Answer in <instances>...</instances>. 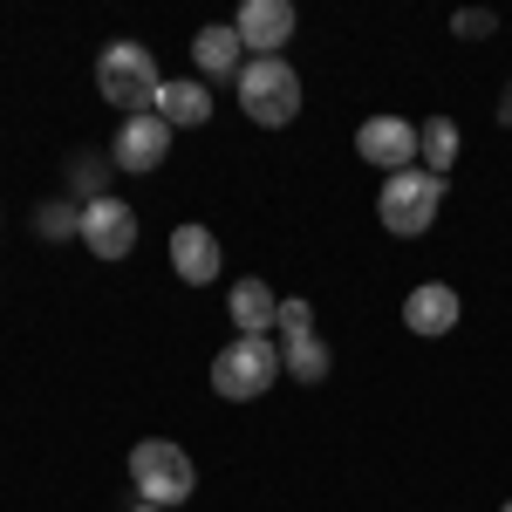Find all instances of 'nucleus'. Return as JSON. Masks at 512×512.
I'll list each match as a JSON object with an SVG mask.
<instances>
[{
    "instance_id": "9",
    "label": "nucleus",
    "mask_w": 512,
    "mask_h": 512,
    "mask_svg": "<svg viewBox=\"0 0 512 512\" xmlns=\"http://www.w3.org/2000/svg\"><path fill=\"white\" fill-rule=\"evenodd\" d=\"M355 151H362V164H383V178H396V171H410V164H417V123L369 117L362 130H355Z\"/></svg>"
},
{
    "instance_id": "3",
    "label": "nucleus",
    "mask_w": 512,
    "mask_h": 512,
    "mask_svg": "<svg viewBox=\"0 0 512 512\" xmlns=\"http://www.w3.org/2000/svg\"><path fill=\"white\" fill-rule=\"evenodd\" d=\"M130 485L144 492V506H185L198 492V465L185 458V444H171V437H144V444H130Z\"/></svg>"
},
{
    "instance_id": "7",
    "label": "nucleus",
    "mask_w": 512,
    "mask_h": 512,
    "mask_svg": "<svg viewBox=\"0 0 512 512\" xmlns=\"http://www.w3.org/2000/svg\"><path fill=\"white\" fill-rule=\"evenodd\" d=\"M233 35L246 55H280L294 41V0H246L233 14Z\"/></svg>"
},
{
    "instance_id": "23",
    "label": "nucleus",
    "mask_w": 512,
    "mask_h": 512,
    "mask_svg": "<svg viewBox=\"0 0 512 512\" xmlns=\"http://www.w3.org/2000/svg\"><path fill=\"white\" fill-rule=\"evenodd\" d=\"M499 512H512V499H506V506H499Z\"/></svg>"
},
{
    "instance_id": "12",
    "label": "nucleus",
    "mask_w": 512,
    "mask_h": 512,
    "mask_svg": "<svg viewBox=\"0 0 512 512\" xmlns=\"http://www.w3.org/2000/svg\"><path fill=\"white\" fill-rule=\"evenodd\" d=\"M226 315H233L239 335H274V315H280V301H274V287L267 280H239L233 294H226Z\"/></svg>"
},
{
    "instance_id": "8",
    "label": "nucleus",
    "mask_w": 512,
    "mask_h": 512,
    "mask_svg": "<svg viewBox=\"0 0 512 512\" xmlns=\"http://www.w3.org/2000/svg\"><path fill=\"white\" fill-rule=\"evenodd\" d=\"M164 151H171V123H164L158 110H144V117H123L117 123L110 164H117V171H158Z\"/></svg>"
},
{
    "instance_id": "6",
    "label": "nucleus",
    "mask_w": 512,
    "mask_h": 512,
    "mask_svg": "<svg viewBox=\"0 0 512 512\" xmlns=\"http://www.w3.org/2000/svg\"><path fill=\"white\" fill-rule=\"evenodd\" d=\"M82 246H89L96 260H123V253L137 246V212H130L117 192L82 205Z\"/></svg>"
},
{
    "instance_id": "11",
    "label": "nucleus",
    "mask_w": 512,
    "mask_h": 512,
    "mask_svg": "<svg viewBox=\"0 0 512 512\" xmlns=\"http://www.w3.org/2000/svg\"><path fill=\"white\" fill-rule=\"evenodd\" d=\"M171 267H178V280L185 287H212L219 280V233L212 226H171Z\"/></svg>"
},
{
    "instance_id": "13",
    "label": "nucleus",
    "mask_w": 512,
    "mask_h": 512,
    "mask_svg": "<svg viewBox=\"0 0 512 512\" xmlns=\"http://www.w3.org/2000/svg\"><path fill=\"white\" fill-rule=\"evenodd\" d=\"M158 117L171 123V130H198V123H212V89L205 82H164L158 89Z\"/></svg>"
},
{
    "instance_id": "20",
    "label": "nucleus",
    "mask_w": 512,
    "mask_h": 512,
    "mask_svg": "<svg viewBox=\"0 0 512 512\" xmlns=\"http://www.w3.org/2000/svg\"><path fill=\"white\" fill-rule=\"evenodd\" d=\"M492 28H499L492 7H458V14H451V35H465V41H485Z\"/></svg>"
},
{
    "instance_id": "5",
    "label": "nucleus",
    "mask_w": 512,
    "mask_h": 512,
    "mask_svg": "<svg viewBox=\"0 0 512 512\" xmlns=\"http://www.w3.org/2000/svg\"><path fill=\"white\" fill-rule=\"evenodd\" d=\"M437 205H444V178L424 171V164H410V171L383 178L376 219H383V233H396V239H424V233H431V219H437Z\"/></svg>"
},
{
    "instance_id": "10",
    "label": "nucleus",
    "mask_w": 512,
    "mask_h": 512,
    "mask_svg": "<svg viewBox=\"0 0 512 512\" xmlns=\"http://www.w3.org/2000/svg\"><path fill=\"white\" fill-rule=\"evenodd\" d=\"M458 315H465V301H458V287H444V280L410 287V301H403V328H410V335H424V342L451 335V328H458Z\"/></svg>"
},
{
    "instance_id": "1",
    "label": "nucleus",
    "mask_w": 512,
    "mask_h": 512,
    "mask_svg": "<svg viewBox=\"0 0 512 512\" xmlns=\"http://www.w3.org/2000/svg\"><path fill=\"white\" fill-rule=\"evenodd\" d=\"M96 89H103V103H117L123 117H144V110H158V55L144 48V41H110L103 55H96Z\"/></svg>"
},
{
    "instance_id": "18",
    "label": "nucleus",
    "mask_w": 512,
    "mask_h": 512,
    "mask_svg": "<svg viewBox=\"0 0 512 512\" xmlns=\"http://www.w3.org/2000/svg\"><path fill=\"white\" fill-rule=\"evenodd\" d=\"M35 233L41 239H82V205L76 198H48L35 212Z\"/></svg>"
},
{
    "instance_id": "16",
    "label": "nucleus",
    "mask_w": 512,
    "mask_h": 512,
    "mask_svg": "<svg viewBox=\"0 0 512 512\" xmlns=\"http://www.w3.org/2000/svg\"><path fill=\"white\" fill-rule=\"evenodd\" d=\"M280 369H287L294 383H321V376L335 369V349H328L321 335H301V342H280Z\"/></svg>"
},
{
    "instance_id": "2",
    "label": "nucleus",
    "mask_w": 512,
    "mask_h": 512,
    "mask_svg": "<svg viewBox=\"0 0 512 512\" xmlns=\"http://www.w3.org/2000/svg\"><path fill=\"white\" fill-rule=\"evenodd\" d=\"M287 376L280 369V342L274 335H239L226 349L212 355V390L226 396V403H253V396H267Z\"/></svg>"
},
{
    "instance_id": "15",
    "label": "nucleus",
    "mask_w": 512,
    "mask_h": 512,
    "mask_svg": "<svg viewBox=\"0 0 512 512\" xmlns=\"http://www.w3.org/2000/svg\"><path fill=\"white\" fill-rule=\"evenodd\" d=\"M192 62L205 69V76H233L239 82V35H233V21L198 28V35H192Z\"/></svg>"
},
{
    "instance_id": "14",
    "label": "nucleus",
    "mask_w": 512,
    "mask_h": 512,
    "mask_svg": "<svg viewBox=\"0 0 512 512\" xmlns=\"http://www.w3.org/2000/svg\"><path fill=\"white\" fill-rule=\"evenodd\" d=\"M458 151H465V137H458V123H451V117H424V123H417V164H424V171L451 178Z\"/></svg>"
},
{
    "instance_id": "19",
    "label": "nucleus",
    "mask_w": 512,
    "mask_h": 512,
    "mask_svg": "<svg viewBox=\"0 0 512 512\" xmlns=\"http://www.w3.org/2000/svg\"><path fill=\"white\" fill-rule=\"evenodd\" d=\"M274 335L280 342H301V335H315V308L294 294V301H280V315H274Z\"/></svg>"
},
{
    "instance_id": "4",
    "label": "nucleus",
    "mask_w": 512,
    "mask_h": 512,
    "mask_svg": "<svg viewBox=\"0 0 512 512\" xmlns=\"http://www.w3.org/2000/svg\"><path fill=\"white\" fill-rule=\"evenodd\" d=\"M239 103H246V117L260 123V130H287V123L301 117V76H294V62L253 55L239 69Z\"/></svg>"
},
{
    "instance_id": "17",
    "label": "nucleus",
    "mask_w": 512,
    "mask_h": 512,
    "mask_svg": "<svg viewBox=\"0 0 512 512\" xmlns=\"http://www.w3.org/2000/svg\"><path fill=\"white\" fill-rule=\"evenodd\" d=\"M110 171H117V164H103V158H69V198H76V205L110 198Z\"/></svg>"
},
{
    "instance_id": "22",
    "label": "nucleus",
    "mask_w": 512,
    "mask_h": 512,
    "mask_svg": "<svg viewBox=\"0 0 512 512\" xmlns=\"http://www.w3.org/2000/svg\"><path fill=\"white\" fill-rule=\"evenodd\" d=\"M130 512H164V506H144V499H137V506H130Z\"/></svg>"
},
{
    "instance_id": "21",
    "label": "nucleus",
    "mask_w": 512,
    "mask_h": 512,
    "mask_svg": "<svg viewBox=\"0 0 512 512\" xmlns=\"http://www.w3.org/2000/svg\"><path fill=\"white\" fill-rule=\"evenodd\" d=\"M499 123H512V82H506V103H499Z\"/></svg>"
}]
</instances>
